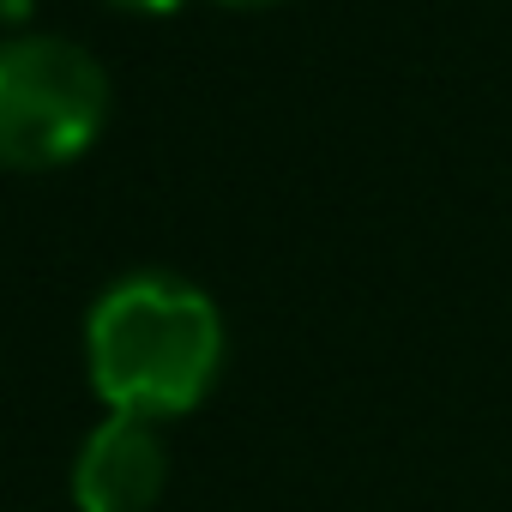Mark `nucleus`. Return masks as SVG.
<instances>
[{"instance_id": "nucleus-1", "label": "nucleus", "mask_w": 512, "mask_h": 512, "mask_svg": "<svg viewBox=\"0 0 512 512\" xmlns=\"http://www.w3.org/2000/svg\"><path fill=\"white\" fill-rule=\"evenodd\" d=\"M223 314L181 272H127L85 314L91 392L145 422L199 410L223 374Z\"/></svg>"}, {"instance_id": "nucleus-2", "label": "nucleus", "mask_w": 512, "mask_h": 512, "mask_svg": "<svg viewBox=\"0 0 512 512\" xmlns=\"http://www.w3.org/2000/svg\"><path fill=\"white\" fill-rule=\"evenodd\" d=\"M109 121V73L91 49L19 31L0 37V169H61L97 145Z\"/></svg>"}, {"instance_id": "nucleus-3", "label": "nucleus", "mask_w": 512, "mask_h": 512, "mask_svg": "<svg viewBox=\"0 0 512 512\" xmlns=\"http://www.w3.org/2000/svg\"><path fill=\"white\" fill-rule=\"evenodd\" d=\"M169 488V440L163 422L109 410L79 458H73V500L79 512H151Z\"/></svg>"}, {"instance_id": "nucleus-4", "label": "nucleus", "mask_w": 512, "mask_h": 512, "mask_svg": "<svg viewBox=\"0 0 512 512\" xmlns=\"http://www.w3.org/2000/svg\"><path fill=\"white\" fill-rule=\"evenodd\" d=\"M115 13H133V19H163V13H175L181 0H109Z\"/></svg>"}, {"instance_id": "nucleus-5", "label": "nucleus", "mask_w": 512, "mask_h": 512, "mask_svg": "<svg viewBox=\"0 0 512 512\" xmlns=\"http://www.w3.org/2000/svg\"><path fill=\"white\" fill-rule=\"evenodd\" d=\"M223 7H272V0H223Z\"/></svg>"}]
</instances>
